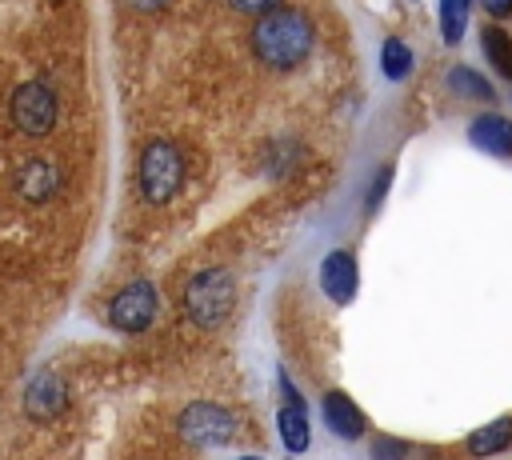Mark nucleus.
Here are the masks:
<instances>
[{"instance_id":"dca6fc26","label":"nucleus","mask_w":512,"mask_h":460,"mask_svg":"<svg viewBox=\"0 0 512 460\" xmlns=\"http://www.w3.org/2000/svg\"><path fill=\"white\" fill-rule=\"evenodd\" d=\"M484 52L496 64V72L512 76V36L504 28H484Z\"/></svg>"},{"instance_id":"423d86ee","label":"nucleus","mask_w":512,"mask_h":460,"mask_svg":"<svg viewBox=\"0 0 512 460\" xmlns=\"http://www.w3.org/2000/svg\"><path fill=\"white\" fill-rule=\"evenodd\" d=\"M156 320V288L148 280H132L108 304V324L120 332H144Z\"/></svg>"},{"instance_id":"2eb2a0df","label":"nucleus","mask_w":512,"mask_h":460,"mask_svg":"<svg viewBox=\"0 0 512 460\" xmlns=\"http://www.w3.org/2000/svg\"><path fill=\"white\" fill-rule=\"evenodd\" d=\"M448 88H452L456 96H472V100H492V96H496L492 84H488L480 72H472V68H452V72H448Z\"/></svg>"},{"instance_id":"39448f33","label":"nucleus","mask_w":512,"mask_h":460,"mask_svg":"<svg viewBox=\"0 0 512 460\" xmlns=\"http://www.w3.org/2000/svg\"><path fill=\"white\" fill-rule=\"evenodd\" d=\"M240 432V420L208 400H196L180 412V436L192 444H232V436Z\"/></svg>"},{"instance_id":"f8f14e48","label":"nucleus","mask_w":512,"mask_h":460,"mask_svg":"<svg viewBox=\"0 0 512 460\" xmlns=\"http://www.w3.org/2000/svg\"><path fill=\"white\" fill-rule=\"evenodd\" d=\"M324 424L340 436V440H356V436H364V428H368V420H364V412L352 404V396H344V392H328L324 396Z\"/></svg>"},{"instance_id":"a211bd4d","label":"nucleus","mask_w":512,"mask_h":460,"mask_svg":"<svg viewBox=\"0 0 512 460\" xmlns=\"http://www.w3.org/2000/svg\"><path fill=\"white\" fill-rule=\"evenodd\" d=\"M236 12H248V16H264L272 8H280V0H228Z\"/></svg>"},{"instance_id":"412c9836","label":"nucleus","mask_w":512,"mask_h":460,"mask_svg":"<svg viewBox=\"0 0 512 460\" xmlns=\"http://www.w3.org/2000/svg\"><path fill=\"white\" fill-rule=\"evenodd\" d=\"M388 176H392L388 168H384V172H376V184H372V196H368V204H376V200H380V192L388 188Z\"/></svg>"},{"instance_id":"5701e85b","label":"nucleus","mask_w":512,"mask_h":460,"mask_svg":"<svg viewBox=\"0 0 512 460\" xmlns=\"http://www.w3.org/2000/svg\"><path fill=\"white\" fill-rule=\"evenodd\" d=\"M236 460H260V456H236Z\"/></svg>"},{"instance_id":"9b49d317","label":"nucleus","mask_w":512,"mask_h":460,"mask_svg":"<svg viewBox=\"0 0 512 460\" xmlns=\"http://www.w3.org/2000/svg\"><path fill=\"white\" fill-rule=\"evenodd\" d=\"M468 140L488 156H512V120L496 116V112H484L468 124Z\"/></svg>"},{"instance_id":"4468645a","label":"nucleus","mask_w":512,"mask_h":460,"mask_svg":"<svg viewBox=\"0 0 512 460\" xmlns=\"http://www.w3.org/2000/svg\"><path fill=\"white\" fill-rule=\"evenodd\" d=\"M408 68H412V52H408V44L396 40V36L384 40V48H380V72H384L388 80H404Z\"/></svg>"},{"instance_id":"4be33fe9","label":"nucleus","mask_w":512,"mask_h":460,"mask_svg":"<svg viewBox=\"0 0 512 460\" xmlns=\"http://www.w3.org/2000/svg\"><path fill=\"white\" fill-rule=\"evenodd\" d=\"M156 4H164V0H140V8H156Z\"/></svg>"},{"instance_id":"f3484780","label":"nucleus","mask_w":512,"mask_h":460,"mask_svg":"<svg viewBox=\"0 0 512 460\" xmlns=\"http://www.w3.org/2000/svg\"><path fill=\"white\" fill-rule=\"evenodd\" d=\"M464 24H468V0H440V32L448 44L464 36Z\"/></svg>"},{"instance_id":"1a4fd4ad","label":"nucleus","mask_w":512,"mask_h":460,"mask_svg":"<svg viewBox=\"0 0 512 460\" xmlns=\"http://www.w3.org/2000/svg\"><path fill=\"white\" fill-rule=\"evenodd\" d=\"M16 192H20L24 204H44V200H52V196L60 192V168H56L52 160H44V156L24 160L20 172H16Z\"/></svg>"},{"instance_id":"6ab92c4d","label":"nucleus","mask_w":512,"mask_h":460,"mask_svg":"<svg viewBox=\"0 0 512 460\" xmlns=\"http://www.w3.org/2000/svg\"><path fill=\"white\" fill-rule=\"evenodd\" d=\"M372 456H376V460H404V444H396V440H380V444L372 448Z\"/></svg>"},{"instance_id":"f257e3e1","label":"nucleus","mask_w":512,"mask_h":460,"mask_svg":"<svg viewBox=\"0 0 512 460\" xmlns=\"http://www.w3.org/2000/svg\"><path fill=\"white\" fill-rule=\"evenodd\" d=\"M312 48V24L296 8H272L252 28V52L268 68H296Z\"/></svg>"},{"instance_id":"0eeeda50","label":"nucleus","mask_w":512,"mask_h":460,"mask_svg":"<svg viewBox=\"0 0 512 460\" xmlns=\"http://www.w3.org/2000/svg\"><path fill=\"white\" fill-rule=\"evenodd\" d=\"M68 408V388L56 372H36L24 388V412L32 420H56Z\"/></svg>"},{"instance_id":"ddd939ff","label":"nucleus","mask_w":512,"mask_h":460,"mask_svg":"<svg viewBox=\"0 0 512 460\" xmlns=\"http://www.w3.org/2000/svg\"><path fill=\"white\" fill-rule=\"evenodd\" d=\"M508 444H512V416H496L492 424H484L468 436V452H476V456H496Z\"/></svg>"},{"instance_id":"9d476101","label":"nucleus","mask_w":512,"mask_h":460,"mask_svg":"<svg viewBox=\"0 0 512 460\" xmlns=\"http://www.w3.org/2000/svg\"><path fill=\"white\" fill-rule=\"evenodd\" d=\"M356 276H360L356 256H352V252H344V248L328 252V256H324V264H320V288L328 292V300H332V304H348V300L356 296Z\"/></svg>"},{"instance_id":"7ed1b4c3","label":"nucleus","mask_w":512,"mask_h":460,"mask_svg":"<svg viewBox=\"0 0 512 460\" xmlns=\"http://www.w3.org/2000/svg\"><path fill=\"white\" fill-rule=\"evenodd\" d=\"M136 180H140V192H144L148 204H168L180 192V184H184V156L176 152V144L152 140L140 152Z\"/></svg>"},{"instance_id":"6e6552de","label":"nucleus","mask_w":512,"mask_h":460,"mask_svg":"<svg viewBox=\"0 0 512 460\" xmlns=\"http://www.w3.org/2000/svg\"><path fill=\"white\" fill-rule=\"evenodd\" d=\"M280 392H284V408L276 412V428H280V440L288 452H304L308 440H312V428H308V416H304V400L296 392V384L288 376H280Z\"/></svg>"},{"instance_id":"aec40b11","label":"nucleus","mask_w":512,"mask_h":460,"mask_svg":"<svg viewBox=\"0 0 512 460\" xmlns=\"http://www.w3.org/2000/svg\"><path fill=\"white\" fill-rule=\"evenodd\" d=\"M488 8V16H508L512 12V0H480Z\"/></svg>"},{"instance_id":"20e7f679","label":"nucleus","mask_w":512,"mask_h":460,"mask_svg":"<svg viewBox=\"0 0 512 460\" xmlns=\"http://www.w3.org/2000/svg\"><path fill=\"white\" fill-rule=\"evenodd\" d=\"M8 116L12 124L24 132V136H48L56 128V116H60V104H56V92L40 80H28L12 92L8 100Z\"/></svg>"},{"instance_id":"f03ea898","label":"nucleus","mask_w":512,"mask_h":460,"mask_svg":"<svg viewBox=\"0 0 512 460\" xmlns=\"http://www.w3.org/2000/svg\"><path fill=\"white\" fill-rule=\"evenodd\" d=\"M232 304H236V280H232L224 268H204V272H196V276L188 280V288H184V312H188V320L200 324V328L224 324L228 312H232Z\"/></svg>"}]
</instances>
